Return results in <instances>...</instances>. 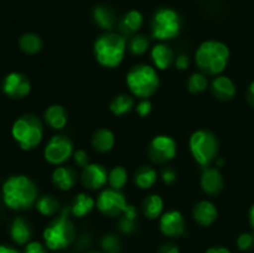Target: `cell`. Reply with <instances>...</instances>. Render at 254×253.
<instances>
[{"label": "cell", "instance_id": "5bb4252c", "mask_svg": "<svg viewBox=\"0 0 254 253\" xmlns=\"http://www.w3.org/2000/svg\"><path fill=\"white\" fill-rule=\"evenodd\" d=\"M159 228L165 237L178 238L185 233L186 220L181 211H165L159 218Z\"/></svg>", "mask_w": 254, "mask_h": 253}, {"label": "cell", "instance_id": "ee69618b", "mask_svg": "<svg viewBox=\"0 0 254 253\" xmlns=\"http://www.w3.org/2000/svg\"><path fill=\"white\" fill-rule=\"evenodd\" d=\"M205 253H232L228 248L222 247V246H216V247H211L206 251Z\"/></svg>", "mask_w": 254, "mask_h": 253}, {"label": "cell", "instance_id": "2e32d148", "mask_svg": "<svg viewBox=\"0 0 254 253\" xmlns=\"http://www.w3.org/2000/svg\"><path fill=\"white\" fill-rule=\"evenodd\" d=\"M175 52L166 42H156L150 49V59L153 66L158 71H166L171 68L175 62Z\"/></svg>", "mask_w": 254, "mask_h": 253}, {"label": "cell", "instance_id": "d590c367", "mask_svg": "<svg viewBox=\"0 0 254 253\" xmlns=\"http://www.w3.org/2000/svg\"><path fill=\"white\" fill-rule=\"evenodd\" d=\"M118 228L122 233L126 235H130V233L135 232L136 230V220H131V218L126 217V216H119L118 221Z\"/></svg>", "mask_w": 254, "mask_h": 253}, {"label": "cell", "instance_id": "d4e9b609", "mask_svg": "<svg viewBox=\"0 0 254 253\" xmlns=\"http://www.w3.org/2000/svg\"><path fill=\"white\" fill-rule=\"evenodd\" d=\"M158 170L151 165H141L134 173V184L140 190H150L158 183Z\"/></svg>", "mask_w": 254, "mask_h": 253}, {"label": "cell", "instance_id": "7bdbcfd3", "mask_svg": "<svg viewBox=\"0 0 254 253\" xmlns=\"http://www.w3.org/2000/svg\"><path fill=\"white\" fill-rule=\"evenodd\" d=\"M246 98H247L248 104H250L251 107H254V81L251 82L250 86H248Z\"/></svg>", "mask_w": 254, "mask_h": 253}, {"label": "cell", "instance_id": "3957f363", "mask_svg": "<svg viewBox=\"0 0 254 253\" xmlns=\"http://www.w3.org/2000/svg\"><path fill=\"white\" fill-rule=\"evenodd\" d=\"M128 51V39L121 32L107 31L99 35L93 44V55L99 66L114 69L122 64Z\"/></svg>", "mask_w": 254, "mask_h": 253}, {"label": "cell", "instance_id": "5b68a950", "mask_svg": "<svg viewBox=\"0 0 254 253\" xmlns=\"http://www.w3.org/2000/svg\"><path fill=\"white\" fill-rule=\"evenodd\" d=\"M126 84L131 96L139 99H149L160 87L159 71L153 64H134L127 73Z\"/></svg>", "mask_w": 254, "mask_h": 253}, {"label": "cell", "instance_id": "d6986e66", "mask_svg": "<svg viewBox=\"0 0 254 253\" xmlns=\"http://www.w3.org/2000/svg\"><path fill=\"white\" fill-rule=\"evenodd\" d=\"M78 176L76 170L71 166L61 165L56 166L51 174V181L56 189L60 191H69L76 186Z\"/></svg>", "mask_w": 254, "mask_h": 253}, {"label": "cell", "instance_id": "8992f818", "mask_svg": "<svg viewBox=\"0 0 254 253\" xmlns=\"http://www.w3.org/2000/svg\"><path fill=\"white\" fill-rule=\"evenodd\" d=\"M44 121L35 114H24L12 123V139L21 150H34L44 139Z\"/></svg>", "mask_w": 254, "mask_h": 253}, {"label": "cell", "instance_id": "4316f807", "mask_svg": "<svg viewBox=\"0 0 254 253\" xmlns=\"http://www.w3.org/2000/svg\"><path fill=\"white\" fill-rule=\"evenodd\" d=\"M135 107V102L131 94L119 93L114 96L109 102V111L113 116L123 117L130 113Z\"/></svg>", "mask_w": 254, "mask_h": 253}, {"label": "cell", "instance_id": "ac0fdd59", "mask_svg": "<svg viewBox=\"0 0 254 253\" xmlns=\"http://www.w3.org/2000/svg\"><path fill=\"white\" fill-rule=\"evenodd\" d=\"M210 88L213 97L222 102L231 101V99L235 98L236 93H237L236 83L232 78H230L226 74H218V76L213 77L210 83Z\"/></svg>", "mask_w": 254, "mask_h": 253}, {"label": "cell", "instance_id": "f546056e", "mask_svg": "<svg viewBox=\"0 0 254 253\" xmlns=\"http://www.w3.org/2000/svg\"><path fill=\"white\" fill-rule=\"evenodd\" d=\"M19 47L24 54L36 55L44 47V42H42L41 37L35 32H26L20 36Z\"/></svg>", "mask_w": 254, "mask_h": 253}, {"label": "cell", "instance_id": "836d02e7", "mask_svg": "<svg viewBox=\"0 0 254 253\" xmlns=\"http://www.w3.org/2000/svg\"><path fill=\"white\" fill-rule=\"evenodd\" d=\"M102 251L103 253H119L122 250L121 240L116 235H106L102 238Z\"/></svg>", "mask_w": 254, "mask_h": 253}, {"label": "cell", "instance_id": "9a60e30c", "mask_svg": "<svg viewBox=\"0 0 254 253\" xmlns=\"http://www.w3.org/2000/svg\"><path fill=\"white\" fill-rule=\"evenodd\" d=\"M201 190L207 196H217L225 188V179L217 166H206L200 178Z\"/></svg>", "mask_w": 254, "mask_h": 253}, {"label": "cell", "instance_id": "30bf717a", "mask_svg": "<svg viewBox=\"0 0 254 253\" xmlns=\"http://www.w3.org/2000/svg\"><path fill=\"white\" fill-rule=\"evenodd\" d=\"M178 154V143L168 134H158L150 140L148 145V155L151 163L165 166L174 160Z\"/></svg>", "mask_w": 254, "mask_h": 253}, {"label": "cell", "instance_id": "cb8c5ba5", "mask_svg": "<svg viewBox=\"0 0 254 253\" xmlns=\"http://www.w3.org/2000/svg\"><path fill=\"white\" fill-rule=\"evenodd\" d=\"M94 207H96V200L88 193L79 192L72 200L69 211H71L72 216L77 218H82L89 215L94 210Z\"/></svg>", "mask_w": 254, "mask_h": 253}, {"label": "cell", "instance_id": "4dcf8cb0", "mask_svg": "<svg viewBox=\"0 0 254 253\" xmlns=\"http://www.w3.org/2000/svg\"><path fill=\"white\" fill-rule=\"evenodd\" d=\"M150 39L144 34H135L129 37L128 51L133 56H141L150 50Z\"/></svg>", "mask_w": 254, "mask_h": 253}, {"label": "cell", "instance_id": "ffe728a7", "mask_svg": "<svg viewBox=\"0 0 254 253\" xmlns=\"http://www.w3.org/2000/svg\"><path fill=\"white\" fill-rule=\"evenodd\" d=\"M144 25V16L139 10H129L118 20V30L124 37H131L138 34Z\"/></svg>", "mask_w": 254, "mask_h": 253}, {"label": "cell", "instance_id": "f35d334b", "mask_svg": "<svg viewBox=\"0 0 254 253\" xmlns=\"http://www.w3.org/2000/svg\"><path fill=\"white\" fill-rule=\"evenodd\" d=\"M160 178L161 181H163L166 186H170L173 185V184H175L176 179H178V173H176V170L174 168L165 165L163 168V170H161Z\"/></svg>", "mask_w": 254, "mask_h": 253}, {"label": "cell", "instance_id": "7dc6e473", "mask_svg": "<svg viewBox=\"0 0 254 253\" xmlns=\"http://www.w3.org/2000/svg\"><path fill=\"white\" fill-rule=\"evenodd\" d=\"M87 253H103V252H98V251H91V252H87Z\"/></svg>", "mask_w": 254, "mask_h": 253}, {"label": "cell", "instance_id": "ba28073f", "mask_svg": "<svg viewBox=\"0 0 254 253\" xmlns=\"http://www.w3.org/2000/svg\"><path fill=\"white\" fill-rule=\"evenodd\" d=\"M183 29L181 17L171 7H160L154 12L150 21V37L158 42H168L176 39Z\"/></svg>", "mask_w": 254, "mask_h": 253}, {"label": "cell", "instance_id": "b9f144b4", "mask_svg": "<svg viewBox=\"0 0 254 253\" xmlns=\"http://www.w3.org/2000/svg\"><path fill=\"white\" fill-rule=\"evenodd\" d=\"M158 253H180V248L173 242H166L159 247Z\"/></svg>", "mask_w": 254, "mask_h": 253}, {"label": "cell", "instance_id": "e0dca14e", "mask_svg": "<svg viewBox=\"0 0 254 253\" xmlns=\"http://www.w3.org/2000/svg\"><path fill=\"white\" fill-rule=\"evenodd\" d=\"M192 217L201 227H208L213 225L218 218V208L211 200H200L192 208Z\"/></svg>", "mask_w": 254, "mask_h": 253}, {"label": "cell", "instance_id": "603a6c76", "mask_svg": "<svg viewBox=\"0 0 254 253\" xmlns=\"http://www.w3.org/2000/svg\"><path fill=\"white\" fill-rule=\"evenodd\" d=\"M92 16H93V21L96 22L97 26L104 30V32L113 31L114 27L118 25V19H117L116 14L107 5H97L93 9Z\"/></svg>", "mask_w": 254, "mask_h": 253}, {"label": "cell", "instance_id": "bcb514c9", "mask_svg": "<svg viewBox=\"0 0 254 253\" xmlns=\"http://www.w3.org/2000/svg\"><path fill=\"white\" fill-rule=\"evenodd\" d=\"M248 220H250V225H251V227H252V231L254 233V203L251 206L250 212H248Z\"/></svg>", "mask_w": 254, "mask_h": 253}, {"label": "cell", "instance_id": "484cf974", "mask_svg": "<svg viewBox=\"0 0 254 253\" xmlns=\"http://www.w3.org/2000/svg\"><path fill=\"white\" fill-rule=\"evenodd\" d=\"M31 226L25 218L16 217L10 226V237L16 245L24 246L27 245L31 240Z\"/></svg>", "mask_w": 254, "mask_h": 253}, {"label": "cell", "instance_id": "60d3db41", "mask_svg": "<svg viewBox=\"0 0 254 253\" xmlns=\"http://www.w3.org/2000/svg\"><path fill=\"white\" fill-rule=\"evenodd\" d=\"M46 248V246L42 245L41 242L32 241V242H29L27 245H25L24 253H47Z\"/></svg>", "mask_w": 254, "mask_h": 253}, {"label": "cell", "instance_id": "9c48e42d", "mask_svg": "<svg viewBox=\"0 0 254 253\" xmlns=\"http://www.w3.org/2000/svg\"><path fill=\"white\" fill-rule=\"evenodd\" d=\"M74 153V145L71 138L64 134H55L44 148V159L54 166L64 165Z\"/></svg>", "mask_w": 254, "mask_h": 253}, {"label": "cell", "instance_id": "7c38bea8", "mask_svg": "<svg viewBox=\"0 0 254 253\" xmlns=\"http://www.w3.org/2000/svg\"><path fill=\"white\" fill-rule=\"evenodd\" d=\"M1 89L9 98L24 99L31 92V82L29 77L21 72H10L2 79Z\"/></svg>", "mask_w": 254, "mask_h": 253}, {"label": "cell", "instance_id": "f1b7e54d", "mask_svg": "<svg viewBox=\"0 0 254 253\" xmlns=\"http://www.w3.org/2000/svg\"><path fill=\"white\" fill-rule=\"evenodd\" d=\"M37 212L45 217H55L61 212V205H60L59 198L55 197L51 193H44L39 196L36 203H35Z\"/></svg>", "mask_w": 254, "mask_h": 253}, {"label": "cell", "instance_id": "d6a6232c", "mask_svg": "<svg viewBox=\"0 0 254 253\" xmlns=\"http://www.w3.org/2000/svg\"><path fill=\"white\" fill-rule=\"evenodd\" d=\"M188 91L191 94H200L203 93L206 89L210 87V79L207 74L202 73L201 71L193 72L188 79Z\"/></svg>", "mask_w": 254, "mask_h": 253}, {"label": "cell", "instance_id": "52a82bcc", "mask_svg": "<svg viewBox=\"0 0 254 253\" xmlns=\"http://www.w3.org/2000/svg\"><path fill=\"white\" fill-rule=\"evenodd\" d=\"M189 149L193 160L202 168L210 166L220 153V141L208 129H197L189 139Z\"/></svg>", "mask_w": 254, "mask_h": 253}, {"label": "cell", "instance_id": "1f68e13d", "mask_svg": "<svg viewBox=\"0 0 254 253\" xmlns=\"http://www.w3.org/2000/svg\"><path fill=\"white\" fill-rule=\"evenodd\" d=\"M128 170L124 166L117 165L112 168L108 173V185L114 190H123L128 183Z\"/></svg>", "mask_w": 254, "mask_h": 253}, {"label": "cell", "instance_id": "f6af8a7d", "mask_svg": "<svg viewBox=\"0 0 254 253\" xmlns=\"http://www.w3.org/2000/svg\"><path fill=\"white\" fill-rule=\"evenodd\" d=\"M0 253H20L16 248L9 245H0Z\"/></svg>", "mask_w": 254, "mask_h": 253}, {"label": "cell", "instance_id": "6da1fadb", "mask_svg": "<svg viewBox=\"0 0 254 253\" xmlns=\"http://www.w3.org/2000/svg\"><path fill=\"white\" fill-rule=\"evenodd\" d=\"M5 206L14 211H26L35 206L39 198V189L26 175H11L1 188Z\"/></svg>", "mask_w": 254, "mask_h": 253}, {"label": "cell", "instance_id": "83f0119b", "mask_svg": "<svg viewBox=\"0 0 254 253\" xmlns=\"http://www.w3.org/2000/svg\"><path fill=\"white\" fill-rule=\"evenodd\" d=\"M164 200L158 193H150L141 203V211L148 220H158L164 213Z\"/></svg>", "mask_w": 254, "mask_h": 253}, {"label": "cell", "instance_id": "7402d4cb", "mask_svg": "<svg viewBox=\"0 0 254 253\" xmlns=\"http://www.w3.org/2000/svg\"><path fill=\"white\" fill-rule=\"evenodd\" d=\"M91 145L97 153L107 154L116 145V135L111 129L99 128L92 135Z\"/></svg>", "mask_w": 254, "mask_h": 253}, {"label": "cell", "instance_id": "44dd1931", "mask_svg": "<svg viewBox=\"0 0 254 253\" xmlns=\"http://www.w3.org/2000/svg\"><path fill=\"white\" fill-rule=\"evenodd\" d=\"M44 123L55 130H62L68 123V112L61 104H51L44 112Z\"/></svg>", "mask_w": 254, "mask_h": 253}, {"label": "cell", "instance_id": "ab89813d", "mask_svg": "<svg viewBox=\"0 0 254 253\" xmlns=\"http://www.w3.org/2000/svg\"><path fill=\"white\" fill-rule=\"evenodd\" d=\"M174 67L179 71H186L190 67V57L186 54H178L174 62Z\"/></svg>", "mask_w": 254, "mask_h": 253}, {"label": "cell", "instance_id": "7a4b0ae2", "mask_svg": "<svg viewBox=\"0 0 254 253\" xmlns=\"http://www.w3.org/2000/svg\"><path fill=\"white\" fill-rule=\"evenodd\" d=\"M231 60L230 47L220 40H205L195 52V63L202 73L218 76L225 72Z\"/></svg>", "mask_w": 254, "mask_h": 253}, {"label": "cell", "instance_id": "74e56055", "mask_svg": "<svg viewBox=\"0 0 254 253\" xmlns=\"http://www.w3.org/2000/svg\"><path fill=\"white\" fill-rule=\"evenodd\" d=\"M72 159H73V163L77 168L84 169L87 165H88L91 161H89V155L84 149H78V150H74L73 155H72Z\"/></svg>", "mask_w": 254, "mask_h": 253}, {"label": "cell", "instance_id": "e575fe53", "mask_svg": "<svg viewBox=\"0 0 254 253\" xmlns=\"http://www.w3.org/2000/svg\"><path fill=\"white\" fill-rule=\"evenodd\" d=\"M237 247L242 252H248V251L254 248V233L245 232L241 233L237 238Z\"/></svg>", "mask_w": 254, "mask_h": 253}, {"label": "cell", "instance_id": "8fae6325", "mask_svg": "<svg viewBox=\"0 0 254 253\" xmlns=\"http://www.w3.org/2000/svg\"><path fill=\"white\" fill-rule=\"evenodd\" d=\"M128 205L126 195L121 190H114L112 188L101 190L96 198L97 210L107 217H118L123 215Z\"/></svg>", "mask_w": 254, "mask_h": 253}, {"label": "cell", "instance_id": "8d00e7d4", "mask_svg": "<svg viewBox=\"0 0 254 253\" xmlns=\"http://www.w3.org/2000/svg\"><path fill=\"white\" fill-rule=\"evenodd\" d=\"M134 109L140 118H146V117L150 116L151 111H153V104H151L150 99H139Z\"/></svg>", "mask_w": 254, "mask_h": 253}, {"label": "cell", "instance_id": "4fadbf2b", "mask_svg": "<svg viewBox=\"0 0 254 253\" xmlns=\"http://www.w3.org/2000/svg\"><path fill=\"white\" fill-rule=\"evenodd\" d=\"M108 173L107 168L102 164L89 163L81 173V184L84 189L91 191H99L108 185Z\"/></svg>", "mask_w": 254, "mask_h": 253}, {"label": "cell", "instance_id": "277c9868", "mask_svg": "<svg viewBox=\"0 0 254 253\" xmlns=\"http://www.w3.org/2000/svg\"><path fill=\"white\" fill-rule=\"evenodd\" d=\"M69 206L64 207L61 212L55 216L42 232L45 246L51 251L64 250L76 240V227L72 222Z\"/></svg>", "mask_w": 254, "mask_h": 253}]
</instances>
